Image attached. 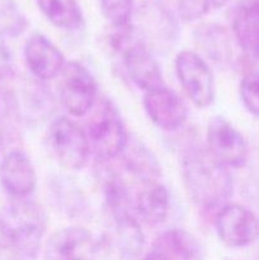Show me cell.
Wrapping results in <instances>:
<instances>
[{
  "label": "cell",
  "instance_id": "cell-26",
  "mask_svg": "<svg viewBox=\"0 0 259 260\" xmlns=\"http://www.w3.org/2000/svg\"><path fill=\"white\" fill-rule=\"evenodd\" d=\"M208 2H210L211 8H221L223 7L226 3L230 2V0H208Z\"/></svg>",
  "mask_w": 259,
  "mask_h": 260
},
{
  "label": "cell",
  "instance_id": "cell-15",
  "mask_svg": "<svg viewBox=\"0 0 259 260\" xmlns=\"http://www.w3.org/2000/svg\"><path fill=\"white\" fill-rule=\"evenodd\" d=\"M165 260H203V251L195 236L180 229H172L160 234L154 241L152 250Z\"/></svg>",
  "mask_w": 259,
  "mask_h": 260
},
{
  "label": "cell",
  "instance_id": "cell-14",
  "mask_svg": "<svg viewBox=\"0 0 259 260\" xmlns=\"http://www.w3.org/2000/svg\"><path fill=\"white\" fill-rule=\"evenodd\" d=\"M234 37L241 50L259 61V0H243L231 14Z\"/></svg>",
  "mask_w": 259,
  "mask_h": 260
},
{
  "label": "cell",
  "instance_id": "cell-12",
  "mask_svg": "<svg viewBox=\"0 0 259 260\" xmlns=\"http://www.w3.org/2000/svg\"><path fill=\"white\" fill-rule=\"evenodd\" d=\"M0 182L14 200H24L37 185V174L29 157L20 150L8 152L0 164Z\"/></svg>",
  "mask_w": 259,
  "mask_h": 260
},
{
  "label": "cell",
  "instance_id": "cell-27",
  "mask_svg": "<svg viewBox=\"0 0 259 260\" xmlns=\"http://www.w3.org/2000/svg\"><path fill=\"white\" fill-rule=\"evenodd\" d=\"M144 260H165V259L163 258L161 255H159L157 253H155V251H150V253L145 256Z\"/></svg>",
  "mask_w": 259,
  "mask_h": 260
},
{
  "label": "cell",
  "instance_id": "cell-3",
  "mask_svg": "<svg viewBox=\"0 0 259 260\" xmlns=\"http://www.w3.org/2000/svg\"><path fill=\"white\" fill-rule=\"evenodd\" d=\"M85 132L90 151L103 162L119 156L128 142V135L118 111L107 99H103L91 114Z\"/></svg>",
  "mask_w": 259,
  "mask_h": 260
},
{
  "label": "cell",
  "instance_id": "cell-20",
  "mask_svg": "<svg viewBox=\"0 0 259 260\" xmlns=\"http://www.w3.org/2000/svg\"><path fill=\"white\" fill-rule=\"evenodd\" d=\"M198 41L210 58L212 57L215 61L223 62L230 57V37L225 28L215 24L205 25L200 28Z\"/></svg>",
  "mask_w": 259,
  "mask_h": 260
},
{
  "label": "cell",
  "instance_id": "cell-21",
  "mask_svg": "<svg viewBox=\"0 0 259 260\" xmlns=\"http://www.w3.org/2000/svg\"><path fill=\"white\" fill-rule=\"evenodd\" d=\"M101 8L113 29L131 25L134 0H101Z\"/></svg>",
  "mask_w": 259,
  "mask_h": 260
},
{
  "label": "cell",
  "instance_id": "cell-22",
  "mask_svg": "<svg viewBox=\"0 0 259 260\" xmlns=\"http://www.w3.org/2000/svg\"><path fill=\"white\" fill-rule=\"evenodd\" d=\"M240 98L246 111L259 118V70L248 71L243 76Z\"/></svg>",
  "mask_w": 259,
  "mask_h": 260
},
{
  "label": "cell",
  "instance_id": "cell-18",
  "mask_svg": "<svg viewBox=\"0 0 259 260\" xmlns=\"http://www.w3.org/2000/svg\"><path fill=\"white\" fill-rule=\"evenodd\" d=\"M38 8L55 27L66 30L79 29L83 14L76 0H36Z\"/></svg>",
  "mask_w": 259,
  "mask_h": 260
},
{
  "label": "cell",
  "instance_id": "cell-16",
  "mask_svg": "<svg viewBox=\"0 0 259 260\" xmlns=\"http://www.w3.org/2000/svg\"><path fill=\"white\" fill-rule=\"evenodd\" d=\"M136 212L142 221L149 226L163 223L169 212V194L161 183H145L136 198Z\"/></svg>",
  "mask_w": 259,
  "mask_h": 260
},
{
  "label": "cell",
  "instance_id": "cell-9",
  "mask_svg": "<svg viewBox=\"0 0 259 260\" xmlns=\"http://www.w3.org/2000/svg\"><path fill=\"white\" fill-rule=\"evenodd\" d=\"M218 239L229 248H244L259 238V220L246 207L228 203L215 218Z\"/></svg>",
  "mask_w": 259,
  "mask_h": 260
},
{
  "label": "cell",
  "instance_id": "cell-13",
  "mask_svg": "<svg viewBox=\"0 0 259 260\" xmlns=\"http://www.w3.org/2000/svg\"><path fill=\"white\" fill-rule=\"evenodd\" d=\"M24 57L33 75L41 80L55 79L60 75L66 63L61 51L40 33H35L27 41Z\"/></svg>",
  "mask_w": 259,
  "mask_h": 260
},
{
  "label": "cell",
  "instance_id": "cell-17",
  "mask_svg": "<svg viewBox=\"0 0 259 260\" xmlns=\"http://www.w3.org/2000/svg\"><path fill=\"white\" fill-rule=\"evenodd\" d=\"M101 175L102 189H103L106 207L114 226L136 220L131 212V201L128 192L121 178L112 170H104Z\"/></svg>",
  "mask_w": 259,
  "mask_h": 260
},
{
  "label": "cell",
  "instance_id": "cell-25",
  "mask_svg": "<svg viewBox=\"0 0 259 260\" xmlns=\"http://www.w3.org/2000/svg\"><path fill=\"white\" fill-rule=\"evenodd\" d=\"M10 53L8 50V46L5 43L3 33L0 32V81L4 80L10 71Z\"/></svg>",
  "mask_w": 259,
  "mask_h": 260
},
{
  "label": "cell",
  "instance_id": "cell-10",
  "mask_svg": "<svg viewBox=\"0 0 259 260\" xmlns=\"http://www.w3.org/2000/svg\"><path fill=\"white\" fill-rule=\"evenodd\" d=\"M99 245L93 234L81 226L61 229L46 244L45 260H95Z\"/></svg>",
  "mask_w": 259,
  "mask_h": 260
},
{
  "label": "cell",
  "instance_id": "cell-23",
  "mask_svg": "<svg viewBox=\"0 0 259 260\" xmlns=\"http://www.w3.org/2000/svg\"><path fill=\"white\" fill-rule=\"evenodd\" d=\"M25 28V19L12 0H0V32L18 35Z\"/></svg>",
  "mask_w": 259,
  "mask_h": 260
},
{
  "label": "cell",
  "instance_id": "cell-8",
  "mask_svg": "<svg viewBox=\"0 0 259 260\" xmlns=\"http://www.w3.org/2000/svg\"><path fill=\"white\" fill-rule=\"evenodd\" d=\"M207 149L226 168L240 169L248 161V145L243 135L221 116L207 123Z\"/></svg>",
  "mask_w": 259,
  "mask_h": 260
},
{
  "label": "cell",
  "instance_id": "cell-1",
  "mask_svg": "<svg viewBox=\"0 0 259 260\" xmlns=\"http://www.w3.org/2000/svg\"><path fill=\"white\" fill-rule=\"evenodd\" d=\"M182 177L193 202L205 210L223 207L233 197L229 168L202 146H190L182 154Z\"/></svg>",
  "mask_w": 259,
  "mask_h": 260
},
{
  "label": "cell",
  "instance_id": "cell-7",
  "mask_svg": "<svg viewBox=\"0 0 259 260\" xmlns=\"http://www.w3.org/2000/svg\"><path fill=\"white\" fill-rule=\"evenodd\" d=\"M175 71L183 90L198 108L215 101V78L206 61L193 51H182L175 58Z\"/></svg>",
  "mask_w": 259,
  "mask_h": 260
},
{
  "label": "cell",
  "instance_id": "cell-11",
  "mask_svg": "<svg viewBox=\"0 0 259 260\" xmlns=\"http://www.w3.org/2000/svg\"><path fill=\"white\" fill-rule=\"evenodd\" d=\"M144 107L152 123L165 131L180 128L188 117L184 101L165 86L145 91Z\"/></svg>",
  "mask_w": 259,
  "mask_h": 260
},
{
  "label": "cell",
  "instance_id": "cell-4",
  "mask_svg": "<svg viewBox=\"0 0 259 260\" xmlns=\"http://www.w3.org/2000/svg\"><path fill=\"white\" fill-rule=\"evenodd\" d=\"M46 142L53 159L68 170L83 169L90 156L86 132L66 116H60L51 122Z\"/></svg>",
  "mask_w": 259,
  "mask_h": 260
},
{
  "label": "cell",
  "instance_id": "cell-6",
  "mask_svg": "<svg viewBox=\"0 0 259 260\" xmlns=\"http://www.w3.org/2000/svg\"><path fill=\"white\" fill-rule=\"evenodd\" d=\"M60 76L61 103L71 116L84 117L95 106L98 93L95 79L76 61L66 62Z\"/></svg>",
  "mask_w": 259,
  "mask_h": 260
},
{
  "label": "cell",
  "instance_id": "cell-5",
  "mask_svg": "<svg viewBox=\"0 0 259 260\" xmlns=\"http://www.w3.org/2000/svg\"><path fill=\"white\" fill-rule=\"evenodd\" d=\"M112 43L121 50L124 69L140 89L147 91L164 86L159 63L141 41L135 40L131 25L114 29Z\"/></svg>",
  "mask_w": 259,
  "mask_h": 260
},
{
  "label": "cell",
  "instance_id": "cell-24",
  "mask_svg": "<svg viewBox=\"0 0 259 260\" xmlns=\"http://www.w3.org/2000/svg\"><path fill=\"white\" fill-rule=\"evenodd\" d=\"M208 0H177V9L185 22L201 19L210 10Z\"/></svg>",
  "mask_w": 259,
  "mask_h": 260
},
{
  "label": "cell",
  "instance_id": "cell-2",
  "mask_svg": "<svg viewBox=\"0 0 259 260\" xmlns=\"http://www.w3.org/2000/svg\"><path fill=\"white\" fill-rule=\"evenodd\" d=\"M47 228V217L35 202L14 200L0 211V245L22 258L38 254Z\"/></svg>",
  "mask_w": 259,
  "mask_h": 260
},
{
  "label": "cell",
  "instance_id": "cell-19",
  "mask_svg": "<svg viewBox=\"0 0 259 260\" xmlns=\"http://www.w3.org/2000/svg\"><path fill=\"white\" fill-rule=\"evenodd\" d=\"M122 154L126 155L124 159L127 169L137 178L144 180V183L154 182L160 175V168L156 159L142 144H130L128 139Z\"/></svg>",
  "mask_w": 259,
  "mask_h": 260
}]
</instances>
